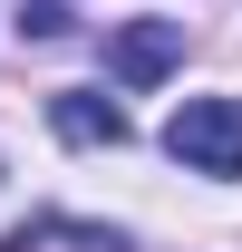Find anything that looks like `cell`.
I'll list each match as a JSON object with an SVG mask.
<instances>
[{"mask_svg":"<svg viewBox=\"0 0 242 252\" xmlns=\"http://www.w3.org/2000/svg\"><path fill=\"white\" fill-rule=\"evenodd\" d=\"M175 59H184V20H126V30L107 39V68H117V88H155Z\"/></svg>","mask_w":242,"mask_h":252,"instance_id":"cell-2","label":"cell"},{"mask_svg":"<svg viewBox=\"0 0 242 252\" xmlns=\"http://www.w3.org/2000/svg\"><path fill=\"white\" fill-rule=\"evenodd\" d=\"M49 126H59L68 146H126V107L97 97V88H59L49 97Z\"/></svg>","mask_w":242,"mask_h":252,"instance_id":"cell-3","label":"cell"},{"mask_svg":"<svg viewBox=\"0 0 242 252\" xmlns=\"http://www.w3.org/2000/svg\"><path fill=\"white\" fill-rule=\"evenodd\" d=\"M165 156L184 175H242V97H184L165 117Z\"/></svg>","mask_w":242,"mask_h":252,"instance_id":"cell-1","label":"cell"}]
</instances>
